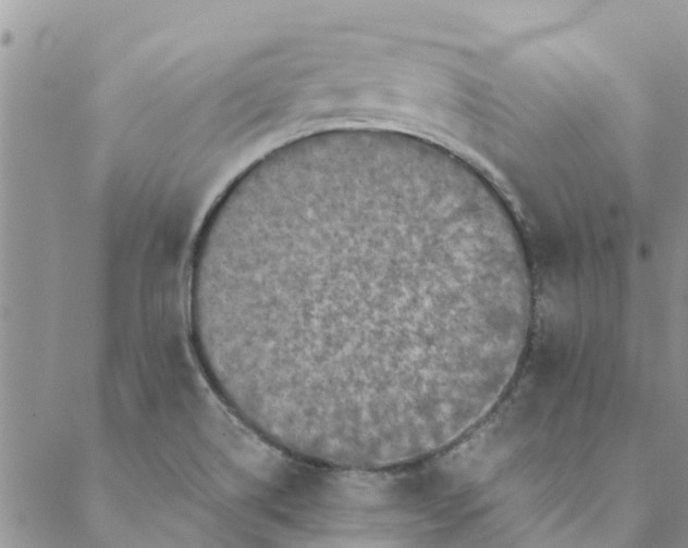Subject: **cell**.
<instances>
[{"label": "cell", "instance_id": "6da1fadb", "mask_svg": "<svg viewBox=\"0 0 688 548\" xmlns=\"http://www.w3.org/2000/svg\"><path fill=\"white\" fill-rule=\"evenodd\" d=\"M528 274L482 178L355 136L239 177L201 228L189 291L205 371L243 421L284 451L357 462L472 402Z\"/></svg>", "mask_w": 688, "mask_h": 548}]
</instances>
